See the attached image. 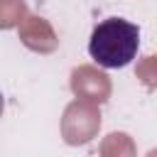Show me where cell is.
Wrapping results in <instances>:
<instances>
[{
    "label": "cell",
    "mask_w": 157,
    "mask_h": 157,
    "mask_svg": "<svg viewBox=\"0 0 157 157\" xmlns=\"http://www.w3.org/2000/svg\"><path fill=\"white\" fill-rule=\"evenodd\" d=\"M137 47H140V27L123 17H108L98 22L88 39V54L103 69L128 66L135 59Z\"/></svg>",
    "instance_id": "obj_1"
},
{
    "label": "cell",
    "mask_w": 157,
    "mask_h": 157,
    "mask_svg": "<svg viewBox=\"0 0 157 157\" xmlns=\"http://www.w3.org/2000/svg\"><path fill=\"white\" fill-rule=\"evenodd\" d=\"M2 110H5V98H2V91H0V118H2Z\"/></svg>",
    "instance_id": "obj_2"
}]
</instances>
